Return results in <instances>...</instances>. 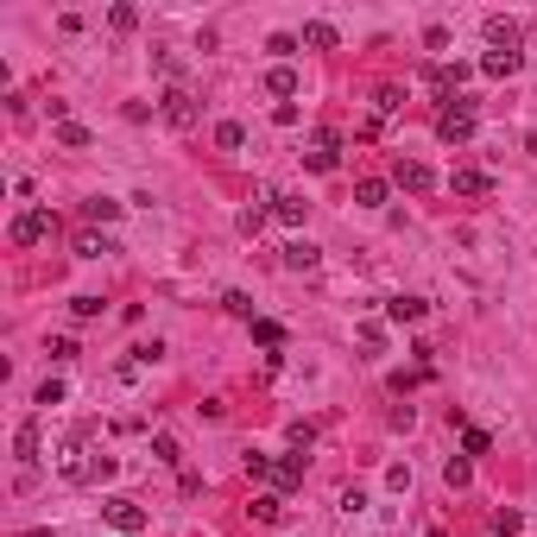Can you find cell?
I'll return each mask as SVG.
<instances>
[{"instance_id": "1", "label": "cell", "mask_w": 537, "mask_h": 537, "mask_svg": "<svg viewBox=\"0 0 537 537\" xmlns=\"http://www.w3.org/2000/svg\"><path fill=\"white\" fill-rule=\"evenodd\" d=\"M57 468H63V481H70V487H95V481H108V475H114L120 461H114V455H89L83 443H70Z\"/></svg>"}, {"instance_id": "2", "label": "cell", "mask_w": 537, "mask_h": 537, "mask_svg": "<svg viewBox=\"0 0 537 537\" xmlns=\"http://www.w3.org/2000/svg\"><path fill=\"white\" fill-rule=\"evenodd\" d=\"M436 133H443L449 146L475 140V102H461V95H455V102H443V108H436Z\"/></svg>"}, {"instance_id": "3", "label": "cell", "mask_w": 537, "mask_h": 537, "mask_svg": "<svg viewBox=\"0 0 537 537\" xmlns=\"http://www.w3.org/2000/svg\"><path fill=\"white\" fill-rule=\"evenodd\" d=\"M51 234H57V216H51V209H20L13 228H7L13 247H38V240H51Z\"/></svg>"}, {"instance_id": "4", "label": "cell", "mask_w": 537, "mask_h": 537, "mask_svg": "<svg viewBox=\"0 0 537 537\" xmlns=\"http://www.w3.org/2000/svg\"><path fill=\"white\" fill-rule=\"evenodd\" d=\"M475 77V63H424V83L443 95V102H455V89Z\"/></svg>"}, {"instance_id": "5", "label": "cell", "mask_w": 537, "mask_h": 537, "mask_svg": "<svg viewBox=\"0 0 537 537\" xmlns=\"http://www.w3.org/2000/svg\"><path fill=\"white\" fill-rule=\"evenodd\" d=\"M102 512H108V525H114L120 537H140V531H146V506H133V500H120V493L102 500Z\"/></svg>"}, {"instance_id": "6", "label": "cell", "mask_w": 537, "mask_h": 537, "mask_svg": "<svg viewBox=\"0 0 537 537\" xmlns=\"http://www.w3.org/2000/svg\"><path fill=\"white\" fill-rule=\"evenodd\" d=\"M481 32H487V51H518V45H525V26L506 20V13H487Z\"/></svg>"}, {"instance_id": "7", "label": "cell", "mask_w": 537, "mask_h": 537, "mask_svg": "<svg viewBox=\"0 0 537 537\" xmlns=\"http://www.w3.org/2000/svg\"><path fill=\"white\" fill-rule=\"evenodd\" d=\"M159 114H165L171 126H196V95H190L183 83H171V89L159 95Z\"/></svg>"}, {"instance_id": "8", "label": "cell", "mask_w": 537, "mask_h": 537, "mask_svg": "<svg viewBox=\"0 0 537 537\" xmlns=\"http://www.w3.org/2000/svg\"><path fill=\"white\" fill-rule=\"evenodd\" d=\"M392 183H398V190H411V196H424V190H436V171H430V165H418V159H398V165H392Z\"/></svg>"}, {"instance_id": "9", "label": "cell", "mask_w": 537, "mask_h": 537, "mask_svg": "<svg viewBox=\"0 0 537 537\" xmlns=\"http://www.w3.org/2000/svg\"><path fill=\"white\" fill-rule=\"evenodd\" d=\"M335 165H342V133H329V126H322V133H316V152H310V171H316V177H329Z\"/></svg>"}, {"instance_id": "10", "label": "cell", "mask_w": 537, "mask_h": 537, "mask_svg": "<svg viewBox=\"0 0 537 537\" xmlns=\"http://www.w3.org/2000/svg\"><path fill=\"white\" fill-rule=\"evenodd\" d=\"M449 190H455V196H487L493 177H487L481 165H455V171H449Z\"/></svg>"}, {"instance_id": "11", "label": "cell", "mask_w": 537, "mask_h": 537, "mask_svg": "<svg viewBox=\"0 0 537 537\" xmlns=\"http://www.w3.org/2000/svg\"><path fill=\"white\" fill-rule=\"evenodd\" d=\"M38 449H45V436H38V418H26V424L13 430V455H20V468H38Z\"/></svg>"}, {"instance_id": "12", "label": "cell", "mask_w": 537, "mask_h": 537, "mask_svg": "<svg viewBox=\"0 0 537 537\" xmlns=\"http://www.w3.org/2000/svg\"><path fill=\"white\" fill-rule=\"evenodd\" d=\"M70 247H77V259H108V253H120V247H114V234H102V228H83Z\"/></svg>"}, {"instance_id": "13", "label": "cell", "mask_w": 537, "mask_h": 537, "mask_svg": "<svg viewBox=\"0 0 537 537\" xmlns=\"http://www.w3.org/2000/svg\"><path fill=\"white\" fill-rule=\"evenodd\" d=\"M304 216H310V203H304V196H291V190H279V196H273V222H285V228H297Z\"/></svg>"}, {"instance_id": "14", "label": "cell", "mask_w": 537, "mask_h": 537, "mask_svg": "<svg viewBox=\"0 0 537 537\" xmlns=\"http://www.w3.org/2000/svg\"><path fill=\"white\" fill-rule=\"evenodd\" d=\"M291 487H304V455L273 461V493H291Z\"/></svg>"}, {"instance_id": "15", "label": "cell", "mask_w": 537, "mask_h": 537, "mask_svg": "<svg viewBox=\"0 0 537 537\" xmlns=\"http://www.w3.org/2000/svg\"><path fill=\"white\" fill-rule=\"evenodd\" d=\"M265 95H279V102L297 95V70H291V63H273V70H265Z\"/></svg>"}, {"instance_id": "16", "label": "cell", "mask_w": 537, "mask_h": 537, "mask_svg": "<svg viewBox=\"0 0 537 537\" xmlns=\"http://www.w3.org/2000/svg\"><path fill=\"white\" fill-rule=\"evenodd\" d=\"M386 196H392L386 177H361V183H354V203H361V209H386Z\"/></svg>"}, {"instance_id": "17", "label": "cell", "mask_w": 537, "mask_h": 537, "mask_svg": "<svg viewBox=\"0 0 537 537\" xmlns=\"http://www.w3.org/2000/svg\"><path fill=\"white\" fill-rule=\"evenodd\" d=\"M247 329H253V342H259V348H273V354L285 348V322H273V316H253Z\"/></svg>"}, {"instance_id": "18", "label": "cell", "mask_w": 537, "mask_h": 537, "mask_svg": "<svg viewBox=\"0 0 537 537\" xmlns=\"http://www.w3.org/2000/svg\"><path fill=\"white\" fill-rule=\"evenodd\" d=\"M518 63H525V51H487L481 70H487V77H518Z\"/></svg>"}, {"instance_id": "19", "label": "cell", "mask_w": 537, "mask_h": 537, "mask_svg": "<svg viewBox=\"0 0 537 537\" xmlns=\"http://www.w3.org/2000/svg\"><path fill=\"white\" fill-rule=\"evenodd\" d=\"M259 525H279L285 518V493H253V506H247Z\"/></svg>"}, {"instance_id": "20", "label": "cell", "mask_w": 537, "mask_h": 537, "mask_svg": "<svg viewBox=\"0 0 537 537\" xmlns=\"http://www.w3.org/2000/svg\"><path fill=\"white\" fill-rule=\"evenodd\" d=\"M285 265H291V273H316V265H322V253H316L310 240H291V247H285Z\"/></svg>"}, {"instance_id": "21", "label": "cell", "mask_w": 537, "mask_h": 537, "mask_svg": "<svg viewBox=\"0 0 537 537\" xmlns=\"http://www.w3.org/2000/svg\"><path fill=\"white\" fill-rule=\"evenodd\" d=\"M83 222H120V203H114V196H89V203H83Z\"/></svg>"}, {"instance_id": "22", "label": "cell", "mask_w": 537, "mask_h": 537, "mask_svg": "<svg viewBox=\"0 0 537 537\" xmlns=\"http://www.w3.org/2000/svg\"><path fill=\"white\" fill-rule=\"evenodd\" d=\"M443 481H449L455 493H461L468 481H475V461H468V455H449V461H443Z\"/></svg>"}, {"instance_id": "23", "label": "cell", "mask_w": 537, "mask_h": 537, "mask_svg": "<svg viewBox=\"0 0 537 537\" xmlns=\"http://www.w3.org/2000/svg\"><path fill=\"white\" fill-rule=\"evenodd\" d=\"M424 310H430L424 297H392V304H386V316H392V322H418Z\"/></svg>"}, {"instance_id": "24", "label": "cell", "mask_w": 537, "mask_h": 537, "mask_svg": "<svg viewBox=\"0 0 537 537\" xmlns=\"http://www.w3.org/2000/svg\"><path fill=\"white\" fill-rule=\"evenodd\" d=\"M304 45H310V51H335V26H329V20H310V26H304Z\"/></svg>"}, {"instance_id": "25", "label": "cell", "mask_w": 537, "mask_h": 537, "mask_svg": "<svg viewBox=\"0 0 537 537\" xmlns=\"http://www.w3.org/2000/svg\"><path fill=\"white\" fill-rule=\"evenodd\" d=\"M487 449H493V436H487V430L461 424V455H468V461H475V455H487Z\"/></svg>"}, {"instance_id": "26", "label": "cell", "mask_w": 537, "mask_h": 537, "mask_svg": "<svg viewBox=\"0 0 537 537\" xmlns=\"http://www.w3.org/2000/svg\"><path fill=\"white\" fill-rule=\"evenodd\" d=\"M216 146H222V152H240V146H247V126H240V120H222V126H216Z\"/></svg>"}, {"instance_id": "27", "label": "cell", "mask_w": 537, "mask_h": 537, "mask_svg": "<svg viewBox=\"0 0 537 537\" xmlns=\"http://www.w3.org/2000/svg\"><path fill=\"white\" fill-rule=\"evenodd\" d=\"M89 140H95V133H89V126H77V120H63V126H57V146H70V152H83Z\"/></svg>"}, {"instance_id": "28", "label": "cell", "mask_w": 537, "mask_h": 537, "mask_svg": "<svg viewBox=\"0 0 537 537\" xmlns=\"http://www.w3.org/2000/svg\"><path fill=\"white\" fill-rule=\"evenodd\" d=\"M152 455H159L165 468H177V461H183V449H177V436H171V430H159V436H152Z\"/></svg>"}, {"instance_id": "29", "label": "cell", "mask_w": 537, "mask_h": 537, "mask_svg": "<svg viewBox=\"0 0 537 537\" xmlns=\"http://www.w3.org/2000/svg\"><path fill=\"white\" fill-rule=\"evenodd\" d=\"M518 531H525V512L500 506V512H493V537H518Z\"/></svg>"}, {"instance_id": "30", "label": "cell", "mask_w": 537, "mask_h": 537, "mask_svg": "<svg viewBox=\"0 0 537 537\" xmlns=\"http://www.w3.org/2000/svg\"><path fill=\"white\" fill-rule=\"evenodd\" d=\"M398 108H405V102H398V89L386 83V89H373V120H386V114H398Z\"/></svg>"}, {"instance_id": "31", "label": "cell", "mask_w": 537, "mask_h": 537, "mask_svg": "<svg viewBox=\"0 0 537 537\" xmlns=\"http://www.w3.org/2000/svg\"><path fill=\"white\" fill-rule=\"evenodd\" d=\"M63 398H70V386H63V379L51 373V379L38 386V398H32V405H63Z\"/></svg>"}, {"instance_id": "32", "label": "cell", "mask_w": 537, "mask_h": 537, "mask_svg": "<svg viewBox=\"0 0 537 537\" xmlns=\"http://www.w3.org/2000/svg\"><path fill=\"white\" fill-rule=\"evenodd\" d=\"M247 481H273V455H259V449H247Z\"/></svg>"}, {"instance_id": "33", "label": "cell", "mask_w": 537, "mask_h": 537, "mask_svg": "<svg viewBox=\"0 0 537 537\" xmlns=\"http://www.w3.org/2000/svg\"><path fill=\"white\" fill-rule=\"evenodd\" d=\"M297 45H304V38H291V32H273V45H265V51H273L279 63H291V57H297Z\"/></svg>"}, {"instance_id": "34", "label": "cell", "mask_w": 537, "mask_h": 537, "mask_svg": "<svg viewBox=\"0 0 537 537\" xmlns=\"http://www.w3.org/2000/svg\"><path fill=\"white\" fill-rule=\"evenodd\" d=\"M222 310H228V316H240V322H253V297H247V291H228V297H222Z\"/></svg>"}, {"instance_id": "35", "label": "cell", "mask_w": 537, "mask_h": 537, "mask_svg": "<svg viewBox=\"0 0 537 537\" xmlns=\"http://www.w3.org/2000/svg\"><path fill=\"white\" fill-rule=\"evenodd\" d=\"M265 216H273V209H259V203H253V209H240V234H247V240H253V234H259V228H265Z\"/></svg>"}, {"instance_id": "36", "label": "cell", "mask_w": 537, "mask_h": 537, "mask_svg": "<svg viewBox=\"0 0 537 537\" xmlns=\"http://www.w3.org/2000/svg\"><path fill=\"white\" fill-rule=\"evenodd\" d=\"M361 348H367V354L386 348V329H379V322H361Z\"/></svg>"}, {"instance_id": "37", "label": "cell", "mask_w": 537, "mask_h": 537, "mask_svg": "<svg viewBox=\"0 0 537 537\" xmlns=\"http://www.w3.org/2000/svg\"><path fill=\"white\" fill-rule=\"evenodd\" d=\"M108 26H114V32H133V26H140V7H114Z\"/></svg>"}, {"instance_id": "38", "label": "cell", "mask_w": 537, "mask_h": 537, "mask_svg": "<svg viewBox=\"0 0 537 537\" xmlns=\"http://www.w3.org/2000/svg\"><path fill=\"white\" fill-rule=\"evenodd\" d=\"M386 487H392V493H405V487H411V468H405V461H392V468H386Z\"/></svg>"}, {"instance_id": "39", "label": "cell", "mask_w": 537, "mask_h": 537, "mask_svg": "<svg viewBox=\"0 0 537 537\" xmlns=\"http://www.w3.org/2000/svg\"><path fill=\"white\" fill-rule=\"evenodd\" d=\"M70 310L89 322V316H102V297H89V291H83V297H70Z\"/></svg>"}, {"instance_id": "40", "label": "cell", "mask_w": 537, "mask_h": 537, "mask_svg": "<svg viewBox=\"0 0 537 537\" xmlns=\"http://www.w3.org/2000/svg\"><path fill=\"white\" fill-rule=\"evenodd\" d=\"M310 443H316V424L297 418V424H291V449H310Z\"/></svg>"}, {"instance_id": "41", "label": "cell", "mask_w": 537, "mask_h": 537, "mask_svg": "<svg viewBox=\"0 0 537 537\" xmlns=\"http://www.w3.org/2000/svg\"><path fill=\"white\" fill-rule=\"evenodd\" d=\"M133 361H140V367H152V361H165V342H146V348H133Z\"/></svg>"}, {"instance_id": "42", "label": "cell", "mask_w": 537, "mask_h": 537, "mask_svg": "<svg viewBox=\"0 0 537 537\" xmlns=\"http://www.w3.org/2000/svg\"><path fill=\"white\" fill-rule=\"evenodd\" d=\"M424 51H449V26H430L424 32Z\"/></svg>"}, {"instance_id": "43", "label": "cell", "mask_w": 537, "mask_h": 537, "mask_svg": "<svg viewBox=\"0 0 537 537\" xmlns=\"http://www.w3.org/2000/svg\"><path fill=\"white\" fill-rule=\"evenodd\" d=\"M525 152H531V159H537V133H525Z\"/></svg>"}, {"instance_id": "44", "label": "cell", "mask_w": 537, "mask_h": 537, "mask_svg": "<svg viewBox=\"0 0 537 537\" xmlns=\"http://www.w3.org/2000/svg\"><path fill=\"white\" fill-rule=\"evenodd\" d=\"M430 537H449V531H430Z\"/></svg>"}]
</instances>
